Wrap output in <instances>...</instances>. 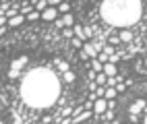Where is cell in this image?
Listing matches in <instances>:
<instances>
[{
    "instance_id": "obj_1",
    "label": "cell",
    "mask_w": 147,
    "mask_h": 124,
    "mask_svg": "<svg viewBox=\"0 0 147 124\" xmlns=\"http://www.w3.org/2000/svg\"><path fill=\"white\" fill-rule=\"evenodd\" d=\"M60 95V79L50 68L29 70L21 83V97L31 108H48Z\"/></svg>"
},
{
    "instance_id": "obj_2",
    "label": "cell",
    "mask_w": 147,
    "mask_h": 124,
    "mask_svg": "<svg viewBox=\"0 0 147 124\" xmlns=\"http://www.w3.org/2000/svg\"><path fill=\"white\" fill-rule=\"evenodd\" d=\"M100 15L110 27H133L143 15V0H102Z\"/></svg>"
},
{
    "instance_id": "obj_3",
    "label": "cell",
    "mask_w": 147,
    "mask_h": 124,
    "mask_svg": "<svg viewBox=\"0 0 147 124\" xmlns=\"http://www.w3.org/2000/svg\"><path fill=\"white\" fill-rule=\"evenodd\" d=\"M42 19L48 21V23H54L56 19H58V6H48L46 11L42 13Z\"/></svg>"
},
{
    "instance_id": "obj_4",
    "label": "cell",
    "mask_w": 147,
    "mask_h": 124,
    "mask_svg": "<svg viewBox=\"0 0 147 124\" xmlns=\"http://www.w3.org/2000/svg\"><path fill=\"white\" fill-rule=\"evenodd\" d=\"M93 110H95V114H104L108 110V99L106 97H97L93 101Z\"/></svg>"
},
{
    "instance_id": "obj_5",
    "label": "cell",
    "mask_w": 147,
    "mask_h": 124,
    "mask_svg": "<svg viewBox=\"0 0 147 124\" xmlns=\"http://www.w3.org/2000/svg\"><path fill=\"white\" fill-rule=\"evenodd\" d=\"M83 50L87 52V56H89V58H97V54H100V50H97L91 42H85V44H83Z\"/></svg>"
},
{
    "instance_id": "obj_6",
    "label": "cell",
    "mask_w": 147,
    "mask_h": 124,
    "mask_svg": "<svg viewBox=\"0 0 147 124\" xmlns=\"http://www.w3.org/2000/svg\"><path fill=\"white\" fill-rule=\"evenodd\" d=\"M104 72H106V77H116V74H118V68H116L114 62H104Z\"/></svg>"
},
{
    "instance_id": "obj_7",
    "label": "cell",
    "mask_w": 147,
    "mask_h": 124,
    "mask_svg": "<svg viewBox=\"0 0 147 124\" xmlns=\"http://www.w3.org/2000/svg\"><path fill=\"white\" fill-rule=\"evenodd\" d=\"M27 62H29V58H27V56H19L17 60H13V62H11V68H17V70H21L23 66H27Z\"/></svg>"
},
{
    "instance_id": "obj_8",
    "label": "cell",
    "mask_w": 147,
    "mask_h": 124,
    "mask_svg": "<svg viewBox=\"0 0 147 124\" xmlns=\"http://www.w3.org/2000/svg\"><path fill=\"white\" fill-rule=\"evenodd\" d=\"M118 37H120V42H124V44H133V40H135V35H133V31L129 29V27H126V29H122Z\"/></svg>"
},
{
    "instance_id": "obj_9",
    "label": "cell",
    "mask_w": 147,
    "mask_h": 124,
    "mask_svg": "<svg viewBox=\"0 0 147 124\" xmlns=\"http://www.w3.org/2000/svg\"><path fill=\"white\" fill-rule=\"evenodd\" d=\"M143 108H145V99H137L135 103H133V106H131V116H137V114H139V112H143Z\"/></svg>"
},
{
    "instance_id": "obj_10",
    "label": "cell",
    "mask_w": 147,
    "mask_h": 124,
    "mask_svg": "<svg viewBox=\"0 0 147 124\" xmlns=\"http://www.w3.org/2000/svg\"><path fill=\"white\" fill-rule=\"evenodd\" d=\"M23 21H25V15H21V13H19L17 17H11V19H8V23H6V25H8V27H19Z\"/></svg>"
},
{
    "instance_id": "obj_11",
    "label": "cell",
    "mask_w": 147,
    "mask_h": 124,
    "mask_svg": "<svg viewBox=\"0 0 147 124\" xmlns=\"http://www.w3.org/2000/svg\"><path fill=\"white\" fill-rule=\"evenodd\" d=\"M91 118V110H83L81 114H77V116H73V122H85Z\"/></svg>"
},
{
    "instance_id": "obj_12",
    "label": "cell",
    "mask_w": 147,
    "mask_h": 124,
    "mask_svg": "<svg viewBox=\"0 0 147 124\" xmlns=\"http://www.w3.org/2000/svg\"><path fill=\"white\" fill-rule=\"evenodd\" d=\"M73 31H75V35L79 37V40H83V42L89 40V37L85 35V31H83V27H81V25H73Z\"/></svg>"
},
{
    "instance_id": "obj_13",
    "label": "cell",
    "mask_w": 147,
    "mask_h": 124,
    "mask_svg": "<svg viewBox=\"0 0 147 124\" xmlns=\"http://www.w3.org/2000/svg\"><path fill=\"white\" fill-rule=\"evenodd\" d=\"M116 95H118L116 87H106V93H104V97H106V99H114Z\"/></svg>"
},
{
    "instance_id": "obj_14",
    "label": "cell",
    "mask_w": 147,
    "mask_h": 124,
    "mask_svg": "<svg viewBox=\"0 0 147 124\" xmlns=\"http://www.w3.org/2000/svg\"><path fill=\"white\" fill-rule=\"evenodd\" d=\"M62 21H64V27H73L75 25V17L71 13H66V15H62Z\"/></svg>"
},
{
    "instance_id": "obj_15",
    "label": "cell",
    "mask_w": 147,
    "mask_h": 124,
    "mask_svg": "<svg viewBox=\"0 0 147 124\" xmlns=\"http://www.w3.org/2000/svg\"><path fill=\"white\" fill-rule=\"evenodd\" d=\"M91 68H93L95 72H102V70H104V62H100L97 58H91Z\"/></svg>"
},
{
    "instance_id": "obj_16",
    "label": "cell",
    "mask_w": 147,
    "mask_h": 124,
    "mask_svg": "<svg viewBox=\"0 0 147 124\" xmlns=\"http://www.w3.org/2000/svg\"><path fill=\"white\" fill-rule=\"evenodd\" d=\"M33 6H35V11H40V13H44V11H46V8L50 6V4H48V0H37V2H35Z\"/></svg>"
},
{
    "instance_id": "obj_17",
    "label": "cell",
    "mask_w": 147,
    "mask_h": 124,
    "mask_svg": "<svg viewBox=\"0 0 147 124\" xmlns=\"http://www.w3.org/2000/svg\"><path fill=\"white\" fill-rule=\"evenodd\" d=\"M25 19H27V21H37V19H42V13L33 8V11L29 13V15H25Z\"/></svg>"
},
{
    "instance_id": "obj_18",
    "label": "cell",
    "mask_w": 147,
    "mask_h": 124,
    "mask_svg": "<svg viewBox=\"0 0 147 124\" xmlns=\"http://www.w3.org/2000/svg\"><path fill=\"white\" fill-rule=\"evenodd\" d=\"M33 8H35V6H31L29 2H23V4H21V8H19V11H21V15H29V13L33 11Z\"/></svg>"
},
{
    "instance_id": "obj_19",
    "label": "cell",
    "mask_w": 147,
    "mask_h": 124,
    "mask_svg": "<svg viewBox=\"0 0 147 124\" xmlns=\"http://www.w3.org/2000/svg\"><path fill=\"white\" fill-rule=\"evenodd\" d=\"M56 64H58V70H60V72H66V70H71L68 62H64V60H56Z\"/></svg>"
},
{
    "instance_id": "obj_20",
    "label": "cell",
    "mask_w": 147,
    "mask_h": 124,
    "mask_svg": "<svg viewBox=\"0 0 147 124\" xmlns=\"http://www.w3.org/2000/svg\"><path fill=\"white\" fill-rule=\"evenodd\" d=\"M106 79H108V77H106V72H104V70L95 74V83H97V85H106Z\"/></svg>"
},
{
    "instance_id": "obj_21",
    "label": "cell",
    "mask_w": 147,
    "mask_h": 124,
    "mask_svg": "<svg viewBox=\"0 0 147 124\" xmlns=\"http://www.w3.org/2000/svg\"><path fill=\"white\" fill-rule=\"evenodd\" d=\"M62 37H68V40H73V37H75L73 27H64V29H62Z\"/></svg>"
},
{
    "instance_id": "obj_22",
    "label": "cell",
    "mask_w": 147,
    "mask_h": 124,
    "mask_svg": "<svg viewBox=\"0 0 147 124\" xmlns=\"http://www.w3.org/2000/svg\"><path fill=\"white\" fill-rule=\"evenodd\" d=\"M120 79L118 77H108L106 79V87H116V83H118Z\"/></svg>"
},
{
    "instance_id": "obj_23",
    "label": "cell",
    "mask_w": 147,
    "mask_h": 124,
    "mask_svg": "<svg viewBox=\"0 0 147 124\" xmlns=\"http://www.w3.org/2000/svg\"><path fill=\"white\" fill-rule=\"evenodd\" d=\"M68 8H71V4H68V2H60V4H58V13L66 15V13H68Z\"/></svg>"
},
{
    "instance_id": "obj_24",
    "label": "cell",
    "mask_w": 147,
    "mask_h": 124,
    "mask_svg": "<svg viewBox=\"0 0 147 124\" xmlns=\"http://www.w3.org/2000/svg\"><path fill=\"white\" fill-rule=\"evenodd\" d=\"M64 74V83H73L75 81V72L73 70H66V72H62Z\"/></svg>"
},
{
    "instance_id": "obj_25",
    "label": "cell",
    "mask_w": 147,
    "mask_h": 124,
    "mask_svg": "<svg viewBox=\"0 0 147 124\" xmlns=\"http://www.w3.org/2000/svg\"><path fill=\"white\" fill-rule=\"evenodd\" d=\"M108 58H110V54L104 52V50H100V54H97V60H100V62H108Z\"/></svg>"
},
{
    "instance_id": "obj_26",
    "label": "cell",
    "mask_w": 147,
    "mask_h": 124,
    "mask_svg": "<svg viewBox=\"0 0 147 124\" xmlns=\"http://www.w3.org/2000/svg\"><path fill=\"white\" fill-rule=\"evenodd\" d=\"M71 44H73L75 48H79V50H81V48H83V44H85V42H83V40H79V37H77V35H75V37H73V40H71Z\"/></svg>"
},
{
    "instance_id": "obj_27",
    "label": "cell",
    "mask_w": 147,
    "mask_h": 124,
    "mask_svg": "<svg viewBox=\"0 0 147 124\" xmlns=\"http://www.w3.org/2000/svg\"><path fill=\"white\" fill-rule=\"evenodd\" d=\"M118 42H120V37H118V35H114V33H112V35H108V44H110V46H116Z\"/></svg>"
},
{
    "instance_id": "obj_28",
    "label": "cell",
    "mask_w": 147,
    "mask_h": 124,
    "mask_svg": "<svg viewBox=\"0 0 147 124\" xmlns=\"http://www.w3.org/2000/svg\"><path fill=\"white\" fill-rule=\"evenodd\" d=\"M19 77H21V70H17V68L8 70V79H19Z\"/></svg>"
},
{
    "instance_id": "obj_29",
    "label": "cell",
    "mask_w": 147,
    "mask_h": 124,
    "mask_svg": "<svg viewBox=\"0 0 147 124\" xmlns=\"http://www.w3.org/2000/svg\"><path fill=\"white\" fill-rule=\"evenodd\" d=\"M112 118H114V112H112L110 108H108V110L104 112V116H102V120H112Z\"/></svg>"
},
{
    "instance_id": "obj_30",
    "label": "cell",
    "mask_w": 147,
    "mask_h": 124,
    "mask_svg": "<svg viewBox=\"0 0 147 124\" xmlns=\"http://www.w3.org/2000/svg\"><path fill=\"white\" fill-rule=\"evenodd\" d=\"M124 89H126V83H120V81L116 83V91H118V93H122Z\"/></svg>"
},
{
    "instance_id": "obj_31",
    "label": "cell",
    "mask_w": 147,
    "mask_h": 124,
    "mask_svg": "<svg viewBox=\"0 0 147 124\" xmlns=\"http://www.w3.org/2000/svg\"><path fill=\"white\" fill-rule=\"evenodd\" d=\"M54 23H56V27H58V29H64V21H62V17H60V19H56Z\"/></svg>"
},
{
    "instance_id": "obj_32",
    "label": "cell",
    "mask_w": 147,
    "mask_h": 124,
    "mask_svg": "<svg viewBox=\"0 0 147 124\" xmlns=\"http://www.w3.org/2000/svg\"><path fill=\"white\" fill-rule=\"evenodd\" d=\"M6 23H8L6 15H0V27H6Z\"/></svg>"
},
{
    "instance_id": "obj_33",
    "label": "cell",
    "mask_w": 147,
    "mask_h": 124,
    "mask_svg": "<svg viewBox=\"0 0 147 124\" xmlns=\"http://www.w3.org/2000/svg\"><path fill=\"white\" fill-rule=\"evenodd\" d=\"M83 108H85V110H91V108H93V99H87Z\"/></svg>"
},
{
    "instance_id": "obj_34",
    "label": "cell",
    "mask_w": 147,
    "mask_h": 124,
    "mask_svg": "<svg viewBox=\"0 0 147 124\" xmlns=\"http://www.w3.org/2000/svg\"><path fill=\"white\" fill-rule=\"evenodd\" d=\"M68 114H71V108H68V106L60 110V116H68Z\"/></svg>"
},
{
    "instance_id": "obj_35",
    "label": "cell",
    "mask_w": 147,
    "mask_h": 124,
    "mask_svg": "<svg viewBox=\"0 0 147 124\" xmlns=\"http://www.w3.org/2000/svg\"><path fill=\"white\" fill-rule=\"evenodd\" d=\"M95 74H97V72H95L93 68H91L89 72H87V77H89V81H95Z\"/></svg>"
},
{
    "instance_id": "obj_36",
    "label": "cell",
    "mask_w": 147,
    "mask_h": 124,
    "mask_svg": "<svg viewBox=\"0 0 147 124\" xmlns=\"http://www.w3.org/2000/svg\"><path fill=\"white\" fill-rule=\"evenodd\" d=\"M60 2H64V0H48V4H50V6H58Z\"/></svg>"
},
{
    "instance_id": "obj_37",
    "label": "cell",
    "mask_w": 147,
    "mask_h": 124,
    "mask_svg": "<svg viewBox=\"0 0 147 124\" xmlns=\"http://www.w3.org/2000/svg\"><path fill=\"white\" fill-rule=\"evenodd\" d=\"M114 106H116V101H114V99H108V108L114 110Z\"/></svg>"
},
{
    "instance_id": "obj_38",
    "label": "cell",
    "mask_w": 147,
    "mask_h": 124,
    "mask_svg": "<svg viewBox=\"0 0 147 124\" xmlns=\"http://www.w3.org/2000/svg\"><path fill=\"white\" fill-rule=\"evenodd\" d=\"M42 122H54V118H52V116H44Z\"/></svg>"
},
{
    "instance_id": "obj_39",
    "label": "cell",
    "mask_w": 147,
    "mask_h": 124,
    "mask_svg": "<svg viewBox=\"0 0 147 124\" xmlns=\"http://www.w3.org/2000/svg\"><path fill=\"white\" fill-rule=\"evenodd\" d=\"M4 29H6V27H0V35H2V33H4Z\"/></svg>"
},
{
    "instance_id": "obj_40",
    "label": "cell",
    "mask_w": 147,
    "mask_h": 124,
    "mask_svg": "<svg viewBox=\"0 0 147 124\" xmlns=\"http://www.w3.org/2000/svg\"><path fill=\"white\" fill-rule=\"evenodd\" d=\"M143 66H145V68H147V58H145V64H143Z\"/></svg>"
},
{
    "instance_id": "obj_41",
    "label": "cell",
    "mask_w": 147,
    "mask_h": 124,
    "mask_svg": "<svg viewBox=\"0 0 147 124\" xmlns=\"http://www.w3.org/2000/svg\"><path fill=\"white\" fill-rule=\"evenodd\" d=\"M143 122H145V124H147V116H145V118H143Z\"/></svg>"
},
{
    "instance_id": "obj_42",
    "label": "cell",
    "mask_w": 147,
    "mask_h": 124,
    "mask_svg": "<svg viewBox=\"0 0 147 124\" xmlns=\"http://www.w3.org/2000/svg\"><path fill=\"white\" fill-rule=\"evenodd\" d=\"M145 44H147V40H145Z\"/></svg>"
}]
</instances>
